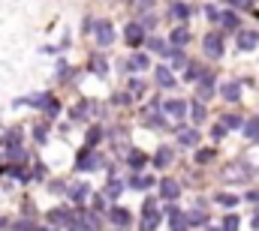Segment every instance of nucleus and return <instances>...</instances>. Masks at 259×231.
Instances as JSON below:
<instances>
[{
	"mask_svg": "<svg viewBox=\"0 0 259 231\" xmlns=\"http://www.w3.org/2000/svg\"><path fill=\"white\" fill-rule=\"evenodd\" d=\"M78 168H84V171H97V168H103V156L94 153L91 147H84V150L78 153Z\"/></svg>",
	"mask_w": 259,
	"mask_h": 231,
	"instance_id": "f257e3e1",
	"label": "nucleus"
},
{
	"mask_svg": "<svg viewBox=\"0 0 259 231\" xmlns=\"http://www.w3.org/2000/svg\"><path fill=\"white\" fill-rule=\"evenodd\" d=\"M202 48H205V54L211 60H217L220 54H223V39L217 36V33H208L205 39H202Z\"/></svg>",
	"mask_w": 259,
	"mask_h": 231,
	"instance_id": "f03ea898",
	"label": "nucleus"
},
{
	"mask_svg": "<svg viewBox=\"0 0 259 231\" xmlns=\"http://www.w3.org/2000/svg\"><path fill=\"white\" fill-rule=\"evenodd\" d=\"M160 225V213L154 207V201H145V216H142V231H154Z\"/></svg>",
	"mask_w": 259,
	"mask_h": 231,
	"instance_id": "7ed1b4c3",
	"label": "nucleus"
},
{
	"mask_svg": "<svg viewBox=\"0 0 259 231\" xmlns=\"http://www.w3.org/2000/svg\"><path fill=\"white\" fill-rule=\"evenodd\" d=\"M196 96H199L196 102H205V99H211V96H214V78H211L208 72H205V78L199 81V87H196Z\"/></svg>",
	"mask_w": 259,
	"mask_h": 231,
	"instance_id": "20e7f679",
	"label": "nucleus"
},
{
	"mask_svg": "<svg viewBox=\"0 0 259 231\" xmlns=\"http://www.w3.org/2000/svg\"><path fill=\"white\" fill-rule=\"evenodd\" d=\"M256 42H259V33H256V30H241V33H238V48H241V51L256 48Z\"/></svg>",
	"mask_w": 259,
	"mask_h": 231,
	"instance_id": "39448f33",
	"label": "nucleus"
},
{
	"mask_svg": "<svg viewBox=\"0 0 259 231\" xmlns=\"http://www.w3.org/2000/svg\"><path fill=\"white\" fill-rule=\"evenodd\" d=\"M166 114L175 117V120H181V117L187 114V102H184V99H169V102H166Z\"/></svg>",
	"mask_w": 259,
	"mask_h": 231,
	"instance_id": "423d86ee",
	"label": "nucleus"
},
{
	"mask_svg": "<svg viewBox=\"0 0 259 231\" xmlns=\"http://www.w3.org/2000/svg\"><path fill=\"white\" fill-rule=\"evenodd\" d=\"M220 93H223V99L238 102V99H241V84H238V81H226V84L220 87Z\"/></svg>",
	"mask_w": 259,
	"mask_h": 231,
	"instance_id": "0eeeda50",
	"label": "nucleus"
},
{
	"mask_svg": "<svg viewBox=\"0 0 259 231\" xmlns=\"http://www.w3.org/2000/svg\"><path fill=\"white\" fill-rule=\"evenodd\" d=\"M178 192H181V189H178V180H175V177H163V180H160V195H163V198H175Z\"/></svg>",
	"mask_w": 259,
	"mask_h": 231,
	"instance_id": "6e6552de",
	"label": "nucleus"
},
{
	"mask_svg": "<svg viewBox=\"0 0 259 231\" xmlns=\"http://www.w3.org/2000/svg\"><path fill=\"white\" fill-rule=\"evenodd\" d=\"M154 78H157L160 87H172V84H175V75H172V69H166V66H157V69H154Z\"/></svg>",
	"mask_w": 259,
	"mask_h": 231,
	"instance_id": "1a4fd4ad",
	"label": "nucleus"
},
{
	"mask_svg": "<svg viewBox=\"0 0 259 231\" xmlns=\"http://www.w3.org/2000/svg\"><path fill=\"white\" fill-rule=\"evenodd\" d=\"M112 24L109 21H97V39H100V45H109L112 42Z\"/></svg>",
	"mask_w": 259,
	"mask_h": 231,
	"instance_id": "9d476101",
	"label": "nucleus"
},
{
	"mask_svg": "<svg viewBox=\"0 0 259 231\" xmlns=\"http://www.w3.org/2000/svg\"><path fill=\"white\" fill-rule=\"evenodd\" d=\"M109 219H112L118 228H127V225H130V210H124V207H115V210L109 213Z\"/></svg>",
	"mask_w": 259,
	"mask_h": 231,
	"instance_id": "9b49d317",
	"label": "nucleus"
},
{
	"mask_svg": "<svg viewBox=\"0 0 259 231\" xmlns=\"http://www.w3.org/2000/svg\"><path fill=\"white\" fill-rule=\"evenodd\" d=\"M178 141L184 147H193V144H199V132L196 129H178Z\"/></svg>",
	"mask_w": 259,
	"mask_h": 231,
	"instance_id": "f8f14e48",
	"label": "nucleus"
},
{
	"mask_svg": "<svg viewBox=\"0 0 259 231\" xmlns=\"http://www.w3.org/2000/svg\"><path fill=\"white\" fill-rule=\"evenodd\" d=\"M124 36H127L130 45H139V42H142V36H145V33H142V24H127Z\"/></svg>",
	"mask_w": 259,
	"mask_h": 231,
	"instance_id": "ddd939ff",
	"label": "nucleus"
},
{
	"mask_svg": "<svg viewBox=\"0 0 259 231\" xmlns=\"http://www.w3.org/2000/svg\"><path fill=\"white\" fill-rule=\"evenodd\" d=\"M169 162H172V150H169V147H160L157 156H154V165H157V168H166Z\"/></svg>",
	"mask_w": 259,
	"mask_h": 231,
	"instance_id": "4468645a",
	"label": "nucleus"
},
{
	"mask_svg": "<svg viewBox=\"0 0 259 231\" xmlns=\"http://www.w3.org/2000/svg\"><path fill=\"white\" fill-rule=\"evenodd\" d=\"M49 222L61 228V225H66V222H69V213H66V210H52V213H49Z\"/></svg>",
	"mask_w": 259,
	"mask_h": 231,
	"instance_id": "2eb2a0df",
	"label": "nucleus"
},
{
	"mask_svg": "<svg viewBox=\"0 0 259 231\" xmlns=\"http://www.w3.org/2000/svg\"><path fill=\"white\" fill-rule=\"evenodd\" d=\"M169 222H172V231H187L184 213H178V210H172V213H169Z\"/></svg>",
	"mask_w": 259,
	"mask_h": 231,
	"instance_id": "dca6fc26",
	"label": "nucleus"
},
{
	"mask_svg": "<svg viewBox=\"0 0 259 231\" xmlns=\"http://www.w3.org/2000/svg\"><path fill=\"white\" fill-rule=\"evenodd\" d=\"M187 15H190V9L184 3H172V18L175 21H187Z\"/></svg>",
	"mask_w": 259,
	"mask_h": 231,
	"instance_id": "f3484780",
	"label": "nucleus"
},
{
	"mask_svg": "<svg viewBox=\"0 0 259 231\" xmlns=\"http://www.w3.org/2000/svg\"><path fill=\"white\" fill-rule=\"evenodd\" d=\"M244 135H247L250 141H256L259 138V117H253L250 123H244Z\"/></svg>",
	"mask_w": 259,
	"mask_h": 231,
	"instance_id": "a211bd4d",
	"label": "nucleus"
},
{
	"mask_svg": "<svg viewBox=\"0 0 259 231\" xmlns=\"http://www.w3.org/2000/svg\"><path fill=\"white\" fill-rule=\"evenodd\" d=\"M91 69H94L97 75H106V72H109V63L100 57V54H94V60H91Z\"/></svg>",
	"mask_w": 259,
	"mask_h": 231,
	"instance_id": "6ab92c4d",
	"label": "nucleus"
},
{
	"mask_svg": "<svg viewBox=\"0 0 259 231\" xmlns=\"http://www.w3.org/2000/svg\"><path fill=\"white\" fill-rule=\"evenodd\" d=\"M88 192H91V186H88V183H81V186H72V192H69V195H72V201H84V198H88Z\"/></svg>",
	"mask_w": 259,
	"mask_h": 231,
	"instance_id": "aec40b11",
	"label": "nucleus"
},
{
	"mask_svg": "<svg viewBox=\"0 0 259 231\" xmlns=\"http://www.w3.org/2000/svg\"><path fill=\"white\" fill-rule=\"evenodd\" d=\"M238 168H241V165L226 168V171H223V180H244V177H247V171H238Z\"/></svg>",
	"mask_w": 259,
	"mask_h": 231,
	"instance_id": "412c9836",
	"label": "nucleus"
},
{
	"mask_svg": "<svg viewBox=\"0 0 259 231\" xmlns=\"http://www.w3.org/2000/svg\"><path fill=\"white\" fill-rule=\"evenodd\" d=\"M100 138H103V129H100V126H91V129H88V147L94 150V144H97Z\"/></svg>",
	"mask_w": 259,
	"mask_h": 231,
	"instance_id": "4be33fe9",
	"label": "nucleus"
},
{
	"mask_svg": "<svg viewBox=\"0 0 259 231\" xmlns=\"http://www.w3.org/2000/svg\"><path fill=\"white\" fill-rule=\"evenodd\" d=\"M130 186L133 189H148V186H154V177H133Z\"/></svg>",
	"mask_w": 259,
	"mask_h": 231,
	"instance_id": "5701e85b",
	"label": "nucleus"
},
{
	"mask_svg": "<svg viewBox=\"0 0 259 231\" xmlns=\"http://www.w3.org/2000/svg\"><path fill=\"white\" fill-rule=\"evenodd\" d=\"M121 192H124V183H121V180H112V183L106 186V195H109V198H118Z\"/></svg>",
	"mask_w": 259,
	"mask_h": 231,
	"instance_id": "b1692460",
	"label": "nucleus"
},
{
	"mask_svg": "<svg viewBox=\"0 0 259 231\" xmlns=\"http://www.w3.org/2000/svg\"><path fill=\"white\" fill-rule=\"evenodd\" d=\"M220 21H223V27H226V30H235V27H238V18H235L232 12H223V15H220Z\"/></svg>",
	"mask_w": 259,
	"mask_h": 231,
	"instance_id": "393cba45",
	"label": "nucleus"
},
{
	"mask_svg": "<svg viewBox=\"0 0 259 231\" xmlns=\"http://www.w3.org/2000/svg\"><path fill=\"white\" fill-rule=\"evenodd\" d=\"M187 39H190V33H187L184 27H175V33H172V42H175V45H184Z\"/></svg>",
	"mask_w": 259,
	"mask_h": 231,
	"instance_id": "a878e982",
	"label": "nucleus"
},
{
	"mask_svg": "<svg viewBox=\"0 0 259 231\" xmlns=\"http://www.w3.org/2000/svg\"><path fill=\"white\" fill-rule=\"evenodd\" d=\"M130 69H148V57L145 54H133L130 57Z\"/></svg>",
	"mask_w": 259,
	"mask_h": 231,
	"instance_id": "bb28decb",
	"label": "nucleus"
},
{
	"mask_svg": "<svg viewBox=\"0 0 259 231\" xmlns=\"http://www.w3.org/2000/svg\"><path fill=\"white\" fill-rule=\"evenodd\" d=\"M148 48H154L157 54H169V48H166V42H163V39H148Z\"/></svg>",
	"mask_w": 259,
	"mask_h": 231,
	"instance_id": "cd10ccee",
	"label": "nucleus"
},
{
	"mask_svg": "<svg viewBox=\"0 0 259 231\" xmlns=\"http://www.w3.org/2000/svg\"><path fill=\"white\" fill-rule=\"evenodd\" d=\"M223 126H226V129H238V126H241V117H235V114H223Z\"/></svg>",
	"mask_w": 259,
	"mask_h": 231,
	"instance_id": "c85d7f7f",
	"label": "nucleus"
},
{
	"mask_svg": "<svg viewBox=\"0 0 259 231\" xmlns=\"http://www.w3.org/2000/svg\"><path fill=\"white\" fill-rule=\"evenodd\" d=\"M84 225L91 231H97L100 228V216H97V213H84Z\"/></svg>",
	"mask_w": 259,
	"mask_h": 231,
	"instance_id": "c756f323",
	"label": "nucleus"
},
{
	"mask_svg": "<svg viewBox=\"0 0 259 231\" xmlns=\"http://www.w3.org/2000/svg\"><path fill=\"white\" fill-rule=\"evenodd\" d=\"M190 114H193V120H205V105L202 102H193L190 105Z\"/></svg>",
	"mask_w": 259,
	"mask_h": 231,
	"instance_id": "7c9ffc66",
	"label": "nucleus"
},
{
	"mask_svg": "<svg viewBox=\"0 0 259 231\" xmlns=\"http://www.w3.org/2000/svg\"><path fill=\"white\" fill-rule=\"evenodd\" d=\"M184 222H190V225H199V222H205V213L193 210V213H187V216H184Z\"/></svg>",
	"mask_w": 259,
	"mask_h": 231,
	"instance_id": "2f4dec72",
	"label": "nucleus"
},
{
	"mask_svg": "<svg viewBox=\"0 0 259 231\" xmlns=\"http://www.w3.org/2000/svg\"><path fill=\"white\" fill-rule=\"evenodd\" d=\"M223 231H238V216H226L223 219Z\"/></svg>",
	"mask_w": 259,
	"mask_h": 231,
	"instance_id": "473e14b6",
	"label": "nucleus"
},
{
	"mask_svg": "<svg viewBox=\"0 0 259 231\" xmlns=\"http://www.w3.org/2000/svg\"><path fill=\"white\" fill-rule=\"evenodd\" d=\"M9 159H12V162H21V159H24V150H21L18 144H15V147H9Z\"/></svg>",
	"mask_w": 259,
	"mask_h": 231,
	"instance_id": "72a5a7b5",
	"label": "nucleus"
},
{
	"mask_svg": "<svg viewBox=\"0 0 259 231\" xmlns=\"http://www.w3.org/2000/svg\"><path fill=\"white\" fill-rule=\"evenodd\" d=\"M148 159H145V153H139V150H133L130 153V165H145Z\"/></svg>",
	"mask_w": 259,
	"mask_h": 231,
	"instance_id": "f704fd0d",
	"label": "nucleus"
},
{
	"mask_svg": "<svg viewBox=\"0 0 259 231\" xmlns=\"http://www.w3.org/2000/svg\"><path fill=\"white\" fill-rule=\"evenodd\" d=\"M46 135H49L46 126H36V129H33V138H36V141H46Z\"/></svg>",
	"mask_w": 259,
	"mask_h": 231,
	"instance_id": "c9c22d12",
	"label": "nucleus"
},
{
	"mask_svg": "<svg viewBox=\"0 0 259 231\" xmlns=\"http://www.w3.org/2000/svg\"><path fill=\"white\" fill-rule=\"evenodd\" d=\"M217 201H220V204H226V207H232V204H235V198H232V195H217Z\"/></svg>",
	"mask_w": 259,
	"mask_h": 231,
	"instance_id": "e433bc0d",
	"label": "nucleus"
},
{
	"mask_svg": "<svg viewBox=\"0 0 259 231\" xmlns=\"http://www.w3.org/2000/svg\"><path fill=\"white\" fill-rule=\"evenodd\" d=\"M211 156H214V153H211V150H205V153H196V162H208V159H211Z\"/></svg>",
	"mask_w": 259,
	"mask_h": 231,
	"instance_id": "4c0bfd02",
	"label": "nucleus"
},
{
	"mask_svg": "<svg viewBox=\"0 0 259 231\" xmlns=\"http://www.w3.org/2000/svg\"><path fill=\"white\" fill-rule=\"evenodd\" d=\"M187 78H190V81H196V78H199V66H196V63H190V72H187Z\"/></svg>",
	"mask_w": 259,
	"mask_h": 231,
	"instance_id": "58836bf2",
	"label": "nucleus"
},
{
	"mask_svg": "<svg viewBox=\"0 0 259 231\" xmlns=\"http://www.w3.org/2000/svg\"><path fill=\"white\" fill-rule=\"evenodd\" d=\"M69 231H91L84 222H69Z\"/></svg>",
	"mask_w": 259,
	"mask_h": 231,
	"instance_id": "ea45409f",
	"label": "nucleus"
},
{
	"mask_svg": "<svg viewBox=\"0 0 259 231\" xmlns=\"http://www.w3.org/2000/svg\"><path fill=\"white\" fill-rule=\"evenodd\" d=\"M15 231H33V225H30V222H18V225H15Z\"/></svg>",
	"mask_w": 259,
	"mask_h": 231,
	"instance_id": "a19ab883",
	"label": "nucleus"
},
{
	"mask_svg": "<svg viewBox=\"0 0 259 231\" xmlns=\"http://www.w3.org/2000/svg\"><path fill=\"white\" fill-rule=\"evenodd\" d=\"M232 6H250V0H229Z\"/></svg>",
	"mask_w": 259,
	"mask_h": 231,
	"instance_id": "79ce46f5",
	"label": "nucleus"
},
{
	"mask_svg": "<svg viewBox=\"0 0 259 231\" xmlns=\"http://www.w3.org/2000/svg\"><path fill=\"white\" fill-rule=\"evenodd\" d=\"M247 198H250V201H259V192H247Z\"/></svg>",
	"mask_w": 259,
	"mask_h": 231,
	"instance_id": "37998d69",
	"label": "nucleus"
},
{
	"mask_svg": "<svg viewBox=\"0 0 259 231\" xmlns=\"http://www.w3.org/2000/svg\"><path fill=\"white\" fill-rule=\"evenodd\" d=\"M250 225H253V228H259V213L253 216V219H250Z\"/></svg>",
	"mask_w": 259,
	"mask_h": 231,
	"instance_id": "c03bdc74",
	"label": "nucleus"
},
{
	"mask_svg": "<svg viewBox=\"0 0 259 231\" xmlns=\"http://www.w3.org/2000/svg\"><path fill=\"white\" fill-rule=\"evenodd\" d=\"M6 225H9V222H6V219H0V231L6 228Z\"/></svg>",
	"mask_w": 259,
	"mask_h": 231,
	"instance_id": "a18cd8bd",
	"label": "nucleus"
},
{
	"mask_svg": "<svg viewBox=\"0 0 259 231\" xmlns=\"http://www.w3.org/2000/svg\"><path fill=\"white\" fill-rule=\"evenodd\" d=\"M33 231H52V228H33Z\"/></svg>",
	"mask_w": 259,
	"mask_h": 231,
	"instance_id": "49530a36",
	"label": "nucleus"
}]
</instances>
